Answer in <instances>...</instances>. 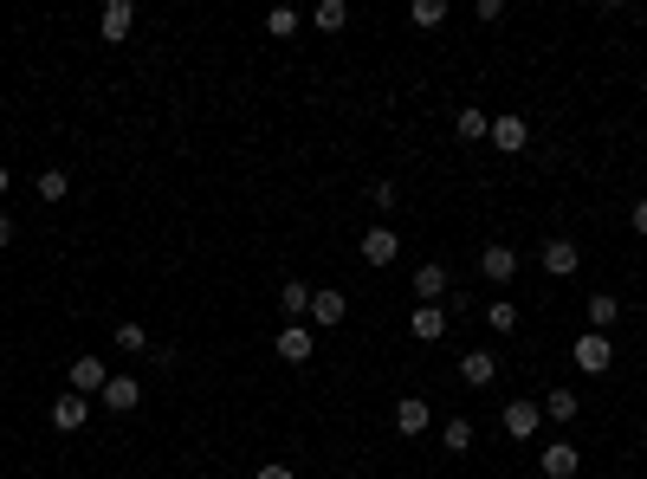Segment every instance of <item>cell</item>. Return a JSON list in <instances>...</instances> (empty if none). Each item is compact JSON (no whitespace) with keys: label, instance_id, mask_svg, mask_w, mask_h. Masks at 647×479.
Here are the masks:
<instances>
[{"label":"cell","instance_id":"1","mask_svg":"<svg viewBox=\"0 0 647 479\" xmlns=\"http://www.w3.org/2000/svg\"><path fill=\"white\" fill-rule=\"evenodd\" d=\"M570 357H576V369H583V376H609V369H615V344H609L602 331H583V337L570 344Z\"/></svg>","mask_w":647,"mask_h":479},{"label":"cell","instance_id":"2","mask_svg":"<svg viewBox=\"0 0 647 479\" xmlns=\"http://www.w3.org/2000/svg\"><path fill=\"white\" fill-rule=\"evenodd\" d=\"M499 428L512 434V441H531V434L544 428V402H531V395H518V402L499 408Z\"/></svg>","mask_w":647,"mask_h":479},{"label":"cell","instance_id":"3","mask_svg":"<svg viewBox=\"0 0 647 479\" xmlns=\"http://www.w3.org/2000/svg\"><path fill=\"white\" fill-rule=\"evenodd\" d=\"M343 318H350V298H343L337 285H324V292H311V311H305V324H311V331H337Z\"/></svg>","mask_w":647,"mask_h":479},{"label":"cell","instance_id":"4","mask_svg":"<svg viewBox=\"0 0 647 479\" xmlns=\"http://www.w3.org/2000/svg\"><path fill=\"white\" fill-rule=\"evenodd\" d=\"M479 279H492V285H512V279H518V253H512L505 240L479 246Z\"/></svg>","mask_w":647,"mask_h":479},{"label":"cell","instance_id":"5","mask_svg":"<svg viewBox=\"0 0 647 479\" xmlns=\"http://www.w3.org/2000/svg\"><path fill=\"white\" fill-rule=\"evenodd\" d=\"M98 402L110 408V415H130V408H143V382L136 376H123V369H110V382H104V395Z\"/></svg>","mask_w":647,"mask_h":479},{"label":"cell","instance_id":"6","mask_svg":"<svg viewBox=\"0 0 647 479\" xmlns=\"http://www.w3.org/2000/svg\"><path fill=\"white\" fill-rule=\"evenodd\" d=\"M538 266L550 272V279H570V272H576V266H583V246H576V240H563V234H557V240H544V253H538Z\"/></svg>","mask_w":647,"mask_h":479},{"label":"cell","instance_id":"7","mask_svg":"<svg viewBox=\"0 0 647 479\" xmlns=\"http://www.w3.org/2000/svg\"><path fill=\"white\" fill-rule=\"evenodd\" d=\"M272 350H279V363H311L318 337H311V324H285V331L272 337Z\"/></svg>","mask_w":647,"mask_h":479},{"label":"cell","instance_id":"8","mask_svg":"<svg viewBox=\"0 0 647 479\" xmlns=\"http://www.w3.org/2000/svg\"><path fill=\"white\" fill-rule=\"evenodd\" d=\"M52 428H59V434H78V428H85V421H91V395H72V389H65L59 395V402H52Z\"/></svg>","mask_w":647,"mask_h":479},{"label":"cell","instance_id":"9","mask_svg":"<svg viewBox=\"0 0 647 479\" xmlns=\"http://www.w3.org/2000/svg\"><path fill=\"white\" fill-rule=\"evenodd\" d=\"M447 292H453L447 266H440V259H421V266H415V298H421V305H440Z\"/></svg>","mask_w":647,"mask_h":479},{"label":"cell","instance_id":"10","mask_svg":"<svg viewBox=\"0 0 647 479\" xmlns=\"http://www.w3.org/2000/svg\"><path fill=\"white\" fill-rule=\"evenodd\" d=\"M583 318H589V331H602V337H609V331H615V324H622V318H628V311H622V298H615V292H589V305H583Z\"/></svg>","mask_w":647,"mask_h":479},{"label":"cell","instance_id":"11","mask_svg":"<svg viewBox=\"0 0 647 479\" xmlns=\"http://www.w3.org/2000/svg\"><path fill=\"white\" fill-rule=\"evenodd\" d=\"M460 382L466 389H492V382H499V357H492V350H466L460 357Z\"/></svg>","mask_w":647,"mask_h":479},{"label":"cell","instance_id":"12","mask_svg":"<svg viewBox=\"0 0 647 479\" xmlns=\"http://www.w3.org/2000/svg\"><path fill=\"white\" fill-rule=\"evenodd\" d=\"M538 467H544V479H576V473H583V454H576L570 441H550Z\"/></svg>","mask_w":647,"mask_h":479},{"label":"cell","instance_id":"13","mask_svg":"<svg viewBox=\"0 0 647 479\" xmlns=\"http://www.w3.org/2000/svg\"><path fill=\"white\" fill-rule=\"evenodd\" d=\"M486 143H499L505 156H518V149L531 143V123L518 117V111H512V117H492V136H486Z\"/></svg>","mask_w":647,"mask_h":479},{"label":"cell","instance_id":"14","mask_svg":"<svg viewBox=\"0 0 647 479\" xmlns=\"http://www.w3.org/2000/svg\"><path fill=\"white\" fill-rule=\"evenodd\" d=\"M130 26H136V7H130V0H110V7L98 13V33L110 39V46H123V39H130Z\"/></svg>","mask_w":647,"mask_h":479},{"label":"cell","instance_id":"15","mask_svg":"<svg viewBox=\"0 0 647 479\" xmlns=\"http://www.w3.org/2000/svg\"><path fill=\"white\" fill-rule=\"evenodd\" d=\"M408 337L440 344V337H447V311H440V305H415V311H408Z\"/></svg>","mask_w":647,"mask_h":479},{"label":"cell","instance_id":"16","mask_svg":"<svg viewBox=\"0 0 647 479\" xmlns=\"http://www.w3.org/2000/svg\"><path fill=\"white\" fill-rule=\"evenodd\" d=\"M428 415H434V408L421 402V395H402V402H395V434H408V441L428 434Z\"/></svg>","mask_w":647,"mask_h":479},{"label":"cell","instance_id":"17","mask_svg":"<svg viewBox=\"0 0 647 479\" xmlns=\"http://www.w3.org/2000/svg\"><path fill=\"white\" fill-rule=\"evenodd\" d=\"M356 253H363L369 266H389V259L402 253V240H395V227H369V234H363V246H356Z\"/></svg>","mask_w":647,"mask_h":479},{"label":"cell","instance_id":"18","mask_svg":"<svg viewBox=\"0 0 647 479\" xmlns=\"http://www.w3.org/2000/svg\"><path fill=\"white\" fill-rule=\"evenodd\" d=\"M104 382H110L104 357H78L72 363V395H104Z\"/></svg>","mask_w":647,"mask_h":479},{"label":"cell","instance_id":"19","mask_svg":"<svg viewBox=\"0 0 647 479\" xmlns=\"http://www.w3.org/2000/svg\"><path fill=\"white\" fill-rule=\"evenodd\" d=\"M279 311H285V324H305V311H311V285H305V279H285V285H279Z\"/></svg>","mask_w":647,"mask_h":479},{"label":"cell","instance_id":"20","mask_svg":"<svg viewBox=\"0 0 647 479\" xmlns=\"http://www.w3.org/2000/svg\"><path fill=\"white\" fill-rule=\"evenodd\" d=\"M453 130H460V143H486V136H492V117L479 111V104H460V117H453Z\"/></svg>","mask_w":647,"mask_h":479},{"label":"cell","instance_id":"21","mask_svg":"<svg viewBox=\"0 0 647 479\" xmlns=\"http://www.w3.org/2000/svg\"><path fill=\"white\" fill-rule=\"evenodd\" d=\"M576 415H583V402H576L570 389H550V395H544V421H557V428H570Z\"/></svg>","mask_w":647,"mask_h":479},{"label":"cell","instance_id":"22","mask_svg":"<svg viewBox=\"0 0 647 479\" xmlns=\"http://www.w3.org/2000/svg\"><path fill=\"white\" fill-rule=\"evenodd\" d=\"M440 447H447V454H466V447H473V421L447 415V421H440Z\"/></svg>","mask_w":647,"mask_h":479},{"label":"cell","instance_id":"23","mask_svg":"<svg viewBox=\"0 0 647 479\" xmlns=\"http://www.w3.org/2000/svg\"><path fill=\"white\" fill-rule=\"evenodd\" d=\"M311 26H318V33H343V26H350V7H343V0H318V7H311Z\"/></svg>","mask_w":647,"mask_h":479},{"label":"cell","instance_id":"24","mask_svg":"<svg viewBox=\"0 0 647 479\" xmlns=\"http://www.w3.org/2000/svg\"><path fill=\"white\" fill-rule=\"evenodd\" d=\"M486 324H492L499 337H512V331H518V305H512V298H492V305H486Z\"/></svg>","mask_w":647,"mask_h":479},{"label":"cell","instance_id":"25","mask_svg":"<svg viewBox=\"0 0 647 479\" xmlns=\"http://www.w3.org/2000/svg\"><path fill=\"white\" fill-rule=\"evenodd\" d=\"M408 20H415L421 33H428V26H440V20H447V0H415V7H408Z\"/></svg>","mask_w":647,"mask_h":479},{"label":"cell","instance_id":"26","mask_svg":"<svg viewBox=\"0 0 647 479\" xmlns=\"http://www.w3.org/2000/svg\"><path fill=\"white\" fill-rule=\"evenodd\" d=\"M117 350H123V357H143V350H149V331H143V324H117Z\"/></svg>","mask_w":647,"mask_h":479},{"label":"cell","instance_id":"27","mask_svg":"<svg viewBox=\"0 0 647 479\" xmlns=\"http://www.w3.org/2000/svg\"><path fill=\"white\" fill-rule=\"evenodd\" d=\"M298 26H305V20H298L292 7H272V13H266V33H272V39H292Z\"/></svg>","mask_w":647,"mask_h":479},{"label":"cell","instance_id":"28","mask_svg":"<svg viewBox=\"0 0 647 479\" xmlns=\"http://www.w3.org/2000/svg\"><path fill=\"white\" fill-rule=\"evenodd\" d=\"M65 169H39V201H65Z\"/></svg>","mask_w":647,"mask_h":479},{"label":"cell","instance_id":"29","mask_svg":"<svg viewBox=\"0 0 647 479\" xmlns=\"http://www.w3.org/2000/svg\"><path fill=\"white\" fill-rule=\"evenodd\" d=\"M369 201H376V208H395V182H369Z\"/></svg>","mask_w":647,"mask_h":479},{"label":"cell","instance_id":"30","mask_svg":"<svg viewBox=\"0 0 647 479\" xmlns=\"http://www.w3.org/2000/svg\"><path fill=\"white\" fill-rule=\"evenodd\" d=\"M13 234H20V227H13V214L0 208V246H13Z\"/></svg>","mask_w":647,"mask_h":479},{"label":"cell","instance_id":"31","mask_svg":"<svg viewBox=\"0 0 647 479\" xmlns=\"http://www.w3.org/2000/svg\"><path fill=\"white\" fill-rule=\"evenodd\" d=\"M635 234H641V240H647V195H641V201H635Z\"/></svg>","mask_w":647,"mask_h":479},{"label":"cell","instance_id":"32","mask_svg":"<svg viewBox=\"0 0 647 479\" xmlns=\"http://www.w3.org/2000/svg\"><path fill=\"white\" fill-rule=\"evenodd\" d=\"M253 479H298V473H292V467H259Z\"/></svg>","mask_w":647,"mask_h":479},{"label":"cell","instance_id":"33","mask_svg":"<svg viewBox=\"0 0 647 479\" xmlns=\"http://www.w3.org/2000/svg\"><path fill=\"white\" fill-rule=\"evenodd\" d=\"M7 188H13V169H7V162H0V195H7Z\"/></svg>","mask_w":647,"mask_h":479}]
</instances>
